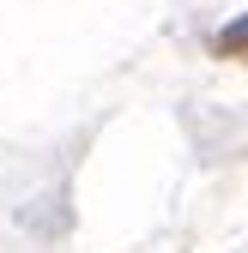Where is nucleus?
Returning <instances> with one entry per match:
<instances>
[{
	"label": "nucleus",
	"mask_w": 248,
	"mask_h": 253,
	"mask_svg": "<svg viewBox=\"0 0 248 253\" xmlns=\"http://www.w3.org/2000/svg\"><path fill=\"white\" fill-rule=\"evenodd\" d=\"M218 54H248V18L230 24V30H218Z\"/></svg>",
	"instance_id": "f257e3e1"
}]
</instances>
